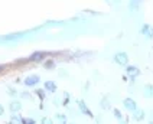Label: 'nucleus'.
I'll use <instances>...</instances> for the list:
<instances>
[{
	"label": "nucleus",
	"mask_w": 153,
	"mask_h": 124,
	"mask_svg": "<svg viewBox=\"0 0 153 124\" xmlns=\"http://www.w3.org/2000/svg\"><path fill=\"white\" fill-rule=\"evenodd\" d=\"M46 52H42V51H38V52H33L30 56H29V61L30 62H40L43 58H45Z\"/></svg>",
	"instance_id": "nucleus-4"
},
{
	"label": "nucleus",
	"mask_w": 153,
	"mask_h": 124,
	"mask_svg": "<svg viewBox=\"0 0 153 124\" xmlns=\"http://www.w3.org/2000/svg\"><path fill=\"white\" fill-rule=\"evenodd\" d=\"M2 69H3V67H2V65H0V71H2Z\"/></svg>",
	"instance_id": "nucleus-23"
},
{
	"label": "nucleus",
	"mask_w": 153,
	"mask_h": 124,
	"mask_svg": "<svg viewBox=\"0 0 153 124\" xmlns=\"http://www.w3.org/2000/svg\"><path fill=\"white\" fill-rule=\"evenodd\" d=\"M7 94H9V95H12V97L17 95V92H16V91H15L13 88H9V90H7Z\"/></svg>",
	"instance_id": "nucleus-21"
},
{
	"label": "nucleus",
	"mask_w": 153,
	"mask_h": 124,
	"mask_svg": "<svg viewBox=\"0 0 153 124\" xmlns=\"http://www.w3.org/2000/svg\"><path fill=\"white\" fill-rule=\"evenodd\" d=\"M100 106H101L104 110H108V108H110V104H108V97H104V98L101 100Z\"/></svg>",
	"instance_id": "nucleus-13"
},
{
	"label": "nucleus",
	"mask_w": 153,
	"mask_h": 124,
	"mask_svg": "<svg viewBox=\"0 0 153 124\" xmlns=\"http://www.w3.org/2000/svg\"><path fill=\"white\" fill-rule=\"evenodd\" d=\"M5 114V108H3V106L0 104V115H3Z\"/></svg>",
	"instance_id": "nucleus-22"
},
{
	"label": "nucleus",
	"mask_w": 153,
	"mask_h": 124,
	"mask_svg": "<svg viewBox=\"0 0 153 124\" xmlns=\"http://www.w3.org/2000/svg\"><path fill=\"white\" fill-rule=\"evenodd\" d=\"M78 107H79V110H81V113L82 114H85V115H88V117H93V113H91V110L87 107V104H85V101H82V100H79L78 101Z\"/></svg>",
	"instance_id": "nucleus-5"
},
{
	"label": "nucleus",
	"mask_w": 153,
	"mask_h": 124,
	"mask_svg": "<svg viewBox=\"0 0 153 124\" xmlns=\"http://www.w3.org/2000/svg\"><path fill=\"white\" fill-rule=\"evenodd\" d=\"M56 120L61 123V124H67V117L64 114H56Z\"/></svg>",
	"instance_id": "nucleus-15"
},
{
	"label": "nucleus",
	"mask_w": 153,
	"mask_h": 124,
	"mask_svg": "<svg viewBox=\"0 0 153 124\" xmlns=\"http://www.w3.org/2000/svg\"><path fill=\"white\" fill-rule=\"evenodd\" d=\"M45 68H46V69H52V68H55V62H54V59H49V61L45 62Z\"/></svg>",
	"instance_id": "nucleus-14"
},
{
	"label": "nucleus",
	"mask_w": 153,
	"mask_h": 124,
	"mask_svg": "<svg viewBox=\"0 0 153 124\" xmlns=\"http://www.w3.org/2000/svg\"><path fill=\"white\" fill-rule=\"evenodd\" d=\"M40 124H54V121H52V118H49V117H43L42 121H40Z\"/></svg>",
	"instance_id": "nucleus-18"
},
{
	"label": "nucleus",
	"mask_w": 153,
	"mask_h": 124,
	"mask_svg": "<svg viewBox=\"0 0 153 124\" xmlns=\"http://www.w3.org/2000/svg\"><path fill=\"white\" fill-rule=\"evenodd\" d=\"M9 108H10L12 113H19V111L22 110V104H20L19 101H12L10 106H9Z\"/></svg>",
	"instance_id": "nucleus-9"
},
{
	"label": "nucleus",
	"mask_w": 153,
	"mask_h": 124,
	"mask_svg": "<svg viewBox=\"0 0 153 124\" xmlns=\"http://www.w3.org/2000/svg\"><path fill=\"white\" fill-rule=\"evenodd\" d=\"M150 124H153V123H150Z\"/></svg>",
	"instance_id": "nucleus-24"
},
{
	"label": "nucleus",
	"mask_w": 153,
	"mask_h": 124,
	"mask_svg": "<svg viewBox=\"0 0 153 124\" xmlns=\"http://www.w3.org/2000/svg\"><path fill=\"white\" fill-rule=\"evenodd\" d=\"M35 92L38 94V97H39L40 100H45V91H42V90H36Z\"/></svg>",
	"instance_id": "nucleus-19"
},
{
	"label": "nucleus",
	"mask_w": 153,
	"mask_h": 124,
	"mask_svg": "<svg viewBox=\"0 0 153 124\" xmlns=\"http://www.w3.org/2000/svg\"><path fill=\"white\" fill-rule=\"evenodd\" d=\"M144 95L146 97H153V85H146L144 87Z\"/></svg>",
	"instance_id": "nucleus-12"
},
{
	"label": "nucleus",
	"mask_w": 153,
	"mask_h": 124,
	"mask_svg": "<svg viewBox=\"0 0 153 124\" xmlns=\"http://www.w3.org/2000/svg\"><path fill=\"white\" fill-rule=\"evenodd\" d=\"M22 124H36V121H35L33 118L25 117V118H22Z\"/></svg>",
	"instance_id": "nucleus-16"
},
{
	"label": "nucleus",
	"mask_w": 153,
	"mask_h": 124,
	"mask_svg": "<svg viewBox=\"0 0 153 124\" xmlns=\"http://www.w3.org/2000/svg\"><path fill=\"white\" fill-rule=\"evenodd\" d=\"M142 33L144 35V36H147V38H153V28L150 26V25H143L142 26Z\"/></svg>",
	"instance_id": "nucleus-7"
},
{
	"label": "nucleus",
	"mask_w": 153,
	"mask_h": 124,
	"mask_svg": "<svg viewBox=\"0 0 153 124\" xmlns=\"http://www.w3.org/2000/svg\"><path fill=\"white\" fill-rule=\"evenodd\" d=\"M123 106L126 107V110H128V111H132V113H134V111L137 110V106H136V101H134V100H132V98H126V100L123 101Z\"/></svg>",
	"instance_id": "nucleus-3"
},
{
	"label": "nucleus",
	"mask_w": 153,
	"mask_h": 124,
	"mask_svg": "<svg viewBox=\"0 0 153 124\" xmlns=\"http://www.w3.org/2000/svg\"><path fill=\"white\" fill-rule=\"evenodd\" d=\"M10 124H22V117L17 114H13L10 117Z\"/></svg>",
	"instance_id": "nucleus-11"
},
{
	"label": "nucleus",
	"mask_w": 153,
	"mask_h": 124,
	"mask_svg": "<svg viewBox=\"0 0 153 124\" xmlns=\"http://www.w3.org/2000/svg\"><path fill=\"white\" fill-rule=\"evenodd\" d=\"M133 118H134L136 121H142V120L144 118V111H142V110H136L134 114H133Z\"/></svg>",
	"instance_id": "nucleus-10"
},
{
	"label": "nucleus",
	"mask_w": 153,
	"mask_h": 124,
	"mask_svg": "<svg viewBox=\"0 0 153 124\" xmlns=\"http://www.w3.org/2000/svg\"><path fill=\"white\" fill-rule=\"evenodd\" d=\"M43 87H45V90H46L48 92H55V91H56V84H55L54 81H45Z\"/></svg>",
	"instance_id": "nucleus-8"
},
{
	"label": "nucleus",
	"mask_w": 153,
	"mask_h": 124,
	"mask_svg": "<svg viewBox=\"0 0 153 124\" xmlns=\"http://www.w3.org/2000/svg\"><path fill=\"white\" fill-rule=\"evenodd\" d=\"M126 71H127V74L130 75V77H132V79H134L137 75H139V68L137 67H133V65H128L127 68H126Z\"/></svg>",
	"instance_id": "nucleus-6"
},
{
	"label": "nucleus",
	"mask_w": 153,
	"mask_h": 124,
	"mask_svg": "<svg viewBox=\"0 0 153 124\" xmlns=\"http://www.w3.org/2000/svg\"><path fill=\"white\" fill-rule=\"evenodd\" d=\"M113 113H114V117L119 120V121H123V115H121V113H120V110H117V108H114L113 110Z\"/></svg>",
	"instance_id": "nucleus-17"
},
{
	"label": "nucleus",
	"mask_w": 153,
	"mask_h": 124,
	"mask_svg": "<svg viewBox=\"0 0 153 124\" xmlns=\"http://www.w3.org/2000/svg\"><path fill=\"white\" fill-rule=\"evenodd\" d=\"M139 6H140V2H130V7H132V9H133V7L136 9V7H139Z\"/></svg>",
	"instance_id": "nucleus-20"
},
{
	"label": "nucleus",
	"mask_w": 153,
	"mask_h": 124,
	"mask_svg": "<svg viewBox=\"0 0 153 124\" xmlns=\"http://www.w3.org/2000/svg\"><path fill=\"white\" fill-rule=\"evenodd\" d=\"M114 62H116V64H119V65H121V67L127 65V62H128L127 53H126V52H117V53L114 55Z\"/></svg>",
	"instance_id": "nucleus-1"
},
{
	"label": "nucleus",
	"mask_w": 153,
	"mask_h": 124,
	"mask_svg": "<svg viewBox=\"0 0 153 124\" xmlns=\"http://www.w3.org/2000/svg\"><path fill=\"white\" fill-rule=\"evenodd\" d=\"M39 81H40V77L39 75H28L26 79H25V85L28 87H35L36 84H39Z\"/></svg>",
	"instance_id": "nucleus-2"
}]
</instances>
